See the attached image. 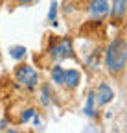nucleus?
<instances>
[{
    "label": "nucleus",
    "instance_id": "nucleus-3",
    "mask_svg": "<svg viewBox=\"0 0 127 133\" xmlns=\"http://www.w3.org/2000/svg\"><path fill=\"white\" fill-rule=\"evenodd\" d=\"M50 57L59 61V59H66V57H74V48H72V39L70 37H63L59 41H55L50 46Z\"/></svg>",
    "mask_w": 127,
    "mask_h": 133
},
{
    "label": "nucleus",
    "instance_id": "nucleus-11",
    "mask_svg": "<svg viewBox=\"0 0 127 133\" xmlns=\"http://www.w3.org/2000/svg\"><path fill=\"white\" fill-rule=\"evenodd\" d=\"M9 52H11V56H13L15 59H20V57L26 56V48H24V46H13Z\"/></svg>",
    "mask_w": 127,
    "mask_h": 133
},
{
    "label": "nucleus",
    "instance_id": "nucleus-12",
    "mask_svg": "<svg viewBox=\"0 0 127 133\" xmlns=\"http://www.w3.org/2000/svg\"><path fill=\"white\" fill-rule=\"evenodd\" d=\"M55 15H57V4L52 2V6H50V13H48V21H50V22H55Z\"/></svg>",
    "mask_w": 127,
    "mask_h": 133
},
{
    "label": "nucleus",
    "instance_id": "nucleus-2",
    "mask_svg": "<svg viewBox=\"0 0 127 133\" xmlns=\"http://www.w3.org/2000/svg\"><path fill=\"white\" fill-rule=\"evenodd\" d=\"M15 79L26 89H33L39 83V74H37V70L33 69V66H29V65L24 63V65L17 66V70H15Z\"/></svg>",
    "mask_w": 127,
    "mask_h": 133
},
{
    "label": "nucleus",
    "instance_id": "nucleus-15",
    "mask_svg": "<svg viewBox=\"0 0 127 133\" xmlns=\"http://www.w3.org/2000/svg\"><path fill=\"white\" fill-rule=\"evenodd\" d=\"M6 133H20V131H17V129H8Z\"/></svg>",
    "mask_w": 127,
    "mask_h": 133
},
{
    "label": "nucleus",
    "instance_id": "nucleus-13",
    "mask_svg": "<svg viewBox=\"0 0 127 133\" xmlns=\"http://www.w3.org/2000/svg\"><path fill=\"white\" fill-rule=\"evenodd\" d=\"M33 115H35V111H33V109H28V111H26V113L22 115V118H20V122H26V120L29 118V116H33Z\"/></svg>",
    "mask_w": 127,
    "mask_h": 133
},
{
    "label": "nucleus",
    "instance_id": "nucleus-9",
    "mask_svg": "<svg viewBox=\"0 0 127 133\" xmlns=\"http://www.w3.org/2000/svg\"><path fill=\"white\" fill-rule=\"evenodd\" d=\"M96 100H94V92H90L88 94V98H87V105H85V113L88 115V116H94V111H96Z\"/></svg>",
    "mask_w": 127,
    "mask_h": 133
},
{
    "label": "nucleus",
    "instance_id": "nucleus-5",
    "mask_svg": "<svg viewBox=\"0 0 127 133\" xmlns=\"http://www.w3.org/2000/svg\"><path fill=\"white\" fill-rule=\"evenodd\" d=\"M87 11L94 21L101 22L105 17L109 15V0H88Z\"/></svg>",
    "mask_w": 127,
    "mask_h": 133
},
{
    "label": "nucleus",
    "instance_id": "nucleus-7",
    "mask_svg": "<svg viewBox=\"0 0 127 133\" xmlns=\"http://www.w3.org/2000/svg\"><path fill=\"white\" fill-rule=\"evenodd\" d=\"M79 81H81V74L77 70H74V69L65 70V81H63V85H66L68 89H76L79 85Z\"/></svg>",
    "mask_w": 127,
    "mask_h": 133
},
{
    "label": "nucleus",
    "instance_id": "nucleus-10",
    "mask_svg": "<svg viewBox=\"0 0 127 133\" xmlns=\"http://www.w3.org/2000/svg\"><path fill=\"white\" fill-rule=\"evenodd\" d=\"M50 85H42L41 87V102H42V105H48L50 104Z\"/></svg>",
    "mask_w": 127,
    "mask_h": 133
},
{
    "label": "nucleus",
    "instance_id": "nucleus-8",
    "mask_svg": "<svg viewBox=\"0 0 127 133\" xmlns=\"http://www.w3.org/2000/svg\"><path fill=\"white\" fill-rule=\"evenodd\" d=\"M52 81L55 83V85H63V81H65V69L59 65L54 66V70H52Z\"/></svg>",
    "mask_w": 127,
    "mask_h": 133
},
{
    "label": "nucleus",
    "instance_id": "nucleus-6",
    "mask_svg": "<svg viewBox=\"0 0 127 133\" xmlns=\"http://www.w3.org/2000/svg\"><path fill=\"white\" fill-rule=\"evenodd\" d=\"M113 98H114V92H113V89H110V87L107 85V83H100V87H98V92L94 94V100H96V107L109 104Z\"/></svg>",
    "mask_w": 127,
    "mask_h": 133
},
{
    "label": "nucleus",
    "instance_id": "nucleus-14",
    "mask_svg": "<svg viewBox=\"0 0 127 133\" xmlns=\"http://www.w3.org/2000/svg\"><path fill=\"white\" fill-rule=\"evenodd\" d=\"M33 0H15V4L17 6H26V4H31Z\"/></svg>",
    "mask_w": 127,
    "mask_h": 133
},
{
    "label": "nucleus",
    "instance_id": "nucleus-1",
    "mask_svg": "<svg viewBox=\"0 0 127 133\" xmlns=\"http://www.w3.org/2000/svg\"><path fill=\"white\" fill-rule=\"evenodd\" d=\"M103 63L109 74L113 76H122L127 65V43L123 33L116 35L113 41L109 43V46L105 48V56H103Z\"/></svg>",
    "mask_w": 127,
    "mask_h": 133
},
{
    "label": "nucleus",
    "instance_id": "nucleus-4",
    "mask_svg": "<svg viewBox=\"0 0 127 133\" xmlns=\"http://www.w3.org/2000/svg\"><path fill=\"white\" fill-rule=\"evenodd\" d=\"M125 11H127V0H110L109 4V17L113 26H122L125 21Z\"/></svg>",
    "mask_w": 127,
    "mask_h": 133
}]
</instances>
